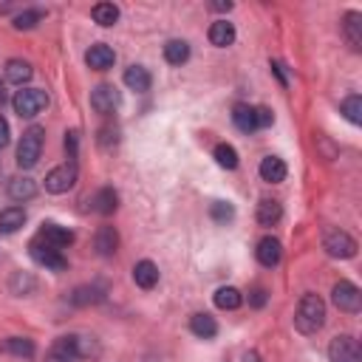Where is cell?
Segmentation results:
<instances>
[{"label": "cell", "instance_id": "1", "mask_svg": "<svg viewBox=\"0 0 362 362\" xmlns=\"http://www.w3.org/2000/svg\"><path fill=\"white\" fill-rule=\"evenodd\" d=\"M294 325L300 334H317L325 325V303L320 294H303L297 303Z\"/></svg>", "mask_w": 362, "mask_h": 362}, {"label": "cell", "instance_id": "2", "mask_svg": "<svg viewBox=\"0 0 362 362\" xmlns=\"http://www.w3.org/2000/svg\"><path fill=\"white\" fill-rule=\"evenodd\" d=\"M51 354H57L62 359H71V362L93 359V356H99V342L88 334H65L51 345Z\"/></svg>", "mask_w": 362, "mask_h": 362}, {"label": "cell", "instance_id": "3", "mask_svg": "<svg viewBox=\"0 0 362 362\" xmlns=\"http://www.w3.org/2000/svg\"><path fill=\"white\" fill-rule=\"evenodd\" d=\"M11 107H14V113L20 119H34V116H40L48 107V96L40 88H20L11 96Z\"/></svg>", "mask_w": 362, "mask_h": 362}, {"label": "cell", "instance_id": "4", "mask_svg": "<svg viewBox=\"0 0 362 362\" xmlns=\"http://www.w3.org/2000/svg\"><path fill=\"white\" fill-rule=\"evenodd\" d=\"M42 141H45V130L40 124H31L23 133L20 144H17V164L25 167V170H31L40 161V156H42Z\"/></svg>", "mask_w": 362, "mask_h": 362}, {"label": "cell", "instance_id": "5", "mask_svg": "<svg viewBox=\"0 0 362 362\" xmlns=\"http://www.w3.org/2000/svg\"><path fill=\"white\" fill-rule=\"evenodd\" d=\"M28 252H31V257H34L40 266H45L48 272H65V269H68V257H65L59 249L45 246V243L37 240V238L28 243Z\"/></svg>", "mask_w": 362, "mask_h": 362}, {"label": "cell", "instance_id": "6", "mask_svg": "<svg viewBox=\"0 0 362 362\" xmlns=\"http://www.w3.org/2000/svg\"><path fill=\"white\" fill-rule=\"evenodd\" d=\"M331 300H334V305H337L339 311H345V314H356V311L362 308V291H359L351 280H339V283L334 286V291H331Z\"/></svg>", "mask_w": 362, "mask_h": 362}, {"label": "cell", "instance_id": "7", "mask_svg": "<svg viewBox=\"0 0 362 362\" xmlns=\"http://www.w3.org/2000/svg\"><path fill=\"white\" fill-rule=\"evenodd\" d=\"M328 359L331 362H362V351H359V342L348 334H339L331 339L328 345Z\"/></svg>", "mask_w": 362, "mask_h": 362}, {"label": "cell", "instance_id": "8", "mask_svg": "<svg viewBox=\"0 0 362 362\" xmlns=\"http://www.w3.org/2000/svg\"><path fill=\"white\" fill-rule=\"evenodd\" d=\"M322 246H325V252L331 255V257H354L356 255V240L348 235V232H342V229H331V232H325V238H322Z\"/></svg>", "mask_w": 362, "mask_h": 362}, {"label": "cell", "instance_id": "9", "mask_svg": "<svg viewBox=\"0 0 362 362\" xmlns=\"http://www.w3.org/2000/svg\"><path fill=\"white\" fill-rule=\"evenodd\" d=\"M119 105H122V93H119L116 85H96V88L90 90V107H93L96 113L107 116V113H113Z\"/></svg>", "mask_w": 362, "mask_h": 362}, {"label": "cell", "instance_id": "10", "mask_svg": "<svg viewBox=\"0 0 362 362\" xmlns=\"http://www.w3.org/2000/svg\"><path fill=\"white\" fill-rule=\"evenodd\" d=\"M74 184H76V167H74V164H59V167H54V170L45 175V189L54 192V195L68 192Z\"/></svg>", "mask_w": 362, "mask_h": 362}, {"label": "cell", "instance_id": "11", "mask_svg": "<svg viewBox=\"0 0 362 362\" xmlns=\"http://www.w3.org/2000/svg\"><path fill=\"white\" fill-rule=\"evenodd\" d=\"M37 240H42L45 246H54V249H65L74 243V232L68 226H59V223H42L40 232H37Z\"/></svg>", "mask_w": 362, "mask_h": 362}, {"label": "cell", "instance_id": "12", "mask_svg": "<svg viewBox=\"0 0 362 362\" xmlns=\"http://www.w3.org/2000/svg\"><path fill=\"white\" fill-rule=\"evenodd\" d=\"M255 255H257V263H260V266H266V269H274V266L280 263V257H283L280 240H277V238H272V235L260 238V240H257V249H255Z\"/></svg>", "mask_w": 362, "mask_h": 362}, {"label": "cell", "instance_id": "13", "mask_svg": "<svg viewBox=\"0 0 362 362\" xmlns=\"http://www.w3.org/2000/svg\"><path fill=\"white\" fill-rule=\"evenodd\" d=\"M85 62H88L93 71H107V68H113V62H116V54H113V48H110V45H105V42H96V45H90V48H88V54H85Z\"/></svg>", "mask_w": 362, "mask_h": 362}, {"label": "cell", "instance_id": "14", "mask_svg": "<svg viewBox=\"0 0 362 362\" xmlns=\"http://www.w3.org/2000/svg\"><path fill=\"white\" fill-rule=\"evenodd\" d=\"M93 249L99 257H113L119 249V232L113 226H99V232L93 238Z\"/></svg>", "mask_w": 362, "mask_h": 362}, {"label": "cell", "instance_id": "15", "mask_svg": "<svg viewBox=\"0 0 362 362\" xmlns=\"http://www.w3.org/2000/svg\"><path fill=\"white\" fill-rule=\"evenodd\" d=\"M116 206H119V192H116L113 187H102V189H96V195L90 198V209H93L96 215H113Z\"/></svg>", "mask_w": 362, "mask_h": 362}, {"label": "cell", "instance_id": "16", "mask_svg": "<svg viewBox=\"0 0 362 362\" xmlns=\"http://www.w3.org/2000/svg\"><path fill=\"white\" fill-rule=\"evenodd\" d=\"M342 34H345V40H348V45H351L354 51L362 48V14H359V11H348V14H345V20H342Z\"/></svg>", "mask_w": 362, "mask_h": 362}, {"label": "cell", "instance_id": "17", "mask_svg": "<svg viewBox=\"0 0 362 362\" xmlns=\"http://www.w3.org/2000/svg\"><path fill=\"white\" fill-rule=\"evenodd\" d=\"M209 42L215 45V48H226V45H232L235 42V25L229 23V20H215L212 25H209Z\"/></svg>", "mask_w": 362, "mask_h": 362}, {"label": "cell", "instance_id": "18", "mask_svg": "<svg viewBox=\"0 0 362 362\" xmlns=\"http://www.w3.org/2000/svg\"><path fill=\"white\" fill-rule=\"evenodd\" d=\"M37 195V184L28 178V175H14L11 181H8V198L11 201H31Z\"/></svg>", "mask_w": 362, "mask_h": 362}, {"label": "cell", "instance_id": "19", "mask_svg": "<svg viewBox=\"0 0 362 362\" xmlns=\"http://www.w3.org/2000/svg\"><path fill=\"white\" fill-rule=\"evenodd\" d=\"M133 283L139 288H153L158 283V266L153 260H139L133 266Z\"/></svg>", "mask_w": 362, "mask_h": 362}, {"label": "cell", "instance_id": "20", "mask_svg": "<svg viewBox=\"0 0 362 362\" xmlns=\"http://www.w3.org/2000/svg\"><path fill=\"white\" fill-rule=\"evenodd\" d=\"M0 351L11 354V356H20V359H31L37 354V345L28 337H8L6 342H0Z\"/></svg>", "mask_w": 362, "mask_h": 362}, {"label": "cell", "instance_id": "21", "mask_svg": "<svg viewBox=\"0 0 362 362\" xmlns=\"http://www.w3.org/2000/svg\"><path fill=\"white\" fill-rule=\"evenodd\" d=\"M124 85H127L130 90H136V93H144V90H150L153 76H150L147 68H141V65H130V68L124 71Z\"/></svg>", "mask_w": 362, "mask_h": 362}, {"label": "cell", "instance_id": "22", "mask_svg": "<svg viewBox=\"0 0 362 362\" xmlns=\"http://www.w3.org/2000/svg\"><path fill=\"white\" fill-rule=\"evenodd\" d=\"M286 161L283 158H277V156H266L263 161H260V178L263 181H269V184H280L283 178H286Z\"/></svg>", "mask_w": 362, "mask_h": 362}, {"label": "cell", "instance_id": "23", "mask_svg": "<svg viewBox=\"0 0 362 362\" xmlns=\"http://www.w3.org/2000/svg\"><path fill=\"white\" fill-rule=\"evenodd\" d=\"M23 223H25V209L23 206H6L0 212V232L3 235H14Z\"/></svg>", "mask_w": 362, "mask_h": 362}, {"label": "cell", "instance_id": "24", "mask_svg": "<svg viewBox=\"0 0 362 362\" xmlns=\"http://www.w3.org/2000/svg\"><path fill=\"white\" fill-rule=\"evenodd\" d=\"M280 218H283V206H280V201L263 198V201L257 204V223H260V226H274Z\"/></svg>", "mask_w": 362, "mask_h": 362}, {"label": "cell", "instance_id": "25", "mask_svg": "<svg viewBox=\"0 0 362 362\" xmlns=\"http://www.w3.org/2000/svg\"><path fill=\"white\" fill-rule=\"evenodd\" d=\"M189 331H192L195 337H201V339H212V337L218 334V322H215V317H209V314H192V317H189Z\"/></svg>", "mask_w": 362, "mask_h": 362}, {"label": "cell", "instance_id": "26", "mask_svg": "<svg viewBox=\"0 0 362 362\" xmlns=\"http://www.w3.org/2000/svg\"><path fill=\"white\" fill-rule=\"evenodd\" d=\"M31 74H34V71H31V65H28L25 59H8V62H6V79H8L11 85H20V88H23V85L31 79Z\"/></svg>", "mask_w": 362, "mask_h": 362}, {"label": "cell", "instance_id": "27", "mask_svg": "<svg viewBox=\"0 0 362 362\" xmlns=\"http://www.w3.org/2000/svg\"><path fill=\"white\" fill-rule=\"evenodd\" d=\"M232 122H235V127L238 130H243V133H255L257 130V124H255V107L252 105H235L232 107Z\"/></svg>", "mask_w": 362, "mask_h": 362}, {"label": "cell", "instance_id": "28", "mask_svg": "<svg viewBox=\"0 0 362 362\" xmlns=\"http://www.w3.org/2000/svg\"><path fill=\"white\" fill-rule=\"evenodd\" d=\"M240 303H243V294H240L235 286H221V288L215 291V305L223 308V311H235Z\"/></svg>", "mask_w": 362, "mask_h": 362}, {"label": "cell", "instance_id": "29", "mask_svg": "<svg viewBox=\"0 0 362 362\" xmlns=\"http://www.w3.org/2000/svg\"><path fill=\"white\" fill-rule=\"evenodd\" d=\"M99 300H105V288L102 286H79L71 294L74 305H90V303H99Z\"/></svg>", "mask_w": 362, "mask_h": 362}, {"label": "cell", "instance_id": "30", "mask_svg": "<svg viewBox=\"0 0 362 362\" xmlns=\"http://www.w3.org/2000/svg\"><path fill=\"white\" fill-rule=\"evenodd\" d=\"M164 59H167L170 65H184V62L189 59V45H187L184 40H170V42L164 45Z\"/></svg>", "mask_w": 362, "mask_h": 362}, {"label": "cell", "instance_id": "31", "mask_svg": "<svg viewBox=\"0 0 362 362\" xmlns=\"http://www.w3.org/2000/svg\"><path fill=\"white\" fill-rule=\"evenodd\" d=\"M90 17H93V23H99V25H113L116 20H119V6H113V3H96L93 8H90Z\"/></svg>", "mask_w": 362, "mask_h": 362}, {"label": "cell", "instance_id": "32", "mask_svg": "<svg viewBox=\"0 0 362 362\" xmlns=\"http://www.w3.org/2000/svg\"><path fill=\"white\" fill-rule=\"evenodd\" d=\"M42 17H45L42 8H25V11H20V14L14 17V28H17V31H28V28H34Z\"/></svg>", "mask_w": 362, "mask_h": 362}, {"label": "cell", "instance_id": "33", "mask_svg": "<svg viewBox=\"0 0 362 362\" xmlns=\"http://www.w3.org/2000/svg\"><path fill=\"white\" fill-rule=\"evenodd\" d=\"M8 288H11V294L23 297V294H28V291L37 288V280H34L28 272H17V274L11 277V283H8Z\"/></svg>", "mask_w": 362, "mask_h": 362}, {"label": "cell", "instance_id": "34", "mask_svg": "<svg viewBox=\"0 0 362 362\" xmlns=\"http://www.w3.org/2000/svg\"><path fill=\"white\" fill-rule=\"evenodd\" d=\"M342 116L351 122V124H359L362 122V99L356 93H351L345 102H342Z\"/></svg>", "mask_w": 362, "mask_h": 362}, {"label": "cell", "instance_id": "35", "mask_svg": "<svg viewBox=\"0 0 362 362\" xmlns=\"http://www.w3.org/2000/svg\"><path fill=\"white\" fill-rule=\"evenodd\" d=\"M215 161L223 167V170H235L238 167V150L232 144H218L215 147Z\"/></svg>", "mask_w": 362, "mask_h": 362}, {"label": "cell", "instance_id": "36", "mask_svg": "<svg viewBox=\"0 0 362 362\" xmlns=\"http://www.w3.org/2000/svg\"><path fill=\"white\" fill-rule=\"evenodd\" d=\"M209 215H212V221H215V223H226V221H232V218H235V206H232V204H226V201H215V204L209 206Z\"/></svg>", "mask_w": 362, "mask_h": 362}, {"label": "cell", "instance_id": "37", "mask_svg": "<svg viewBox=\"0 0 362 362\" xmlns=\"http://www.w3.org/2000/svg\"><path fill=\"white\" fill-rule=\"evenodd\" d=\"M272 122H274V113L269 110V107H255V124H257V130L260 127H272Z\"/></svg>", "mask_w": 362, "mask_h": 362}, {"label": "cell", "instance_id": "38", "mask_svg": "<svg viewBox=\"0 0 362 362\" xmlns=\"http://www.w3.org/2000/svg\"><path fill=\"white\" fill-rule=\"evenodd\" d=\"M116 141H119V130H116V127H102V130H99V147L107 150V147H113Z\"/></svg>", "mask_w": 362, "mask_h": 362}, {"label": "cell", "instance_id": "39", "mask_svg": "<svg viewBox=\"0 0 362 362\" xmlns=\"http://www.w3.org/2000/svg\"><path fill=\"white\" fill-rule=\"evenodd\" d=\"M249 305H252V308H263V305H266V288H263V286H255V288L249 291Z\"/></svg>", "mask_w": 362, "mask_h": 362}, {"label": "cell", "instance_id": "40", "mask_svg": "<svg viewBox=\"0 0 362 362\" xmlns=\"http://www.w3.org/2000/svg\"><path fill=\"white\" fill-rule=\"evenodd\" d=\"M76 144H79V133H76V130H71V133L65 136V150H68V158H76Z\"/></svg>", "mask_w": 362, "mask_h": 362}, {"label": "cell", "instance_id": "41", "mask_svg": "<svg viewBox=\"0 0 362 362\" xmlns=\"http://www.w3.org/2000/svg\"><path fill=\"white\" fill-rule=\"evenodd\" d=\"M8 144V122L0 116V150Z\"/></svg>", "mask_w": 362, "mask_h": 362}, {"label": "cell", "instance_id": "42", "mask_svg": "<svg viewBox=\"0 0 362 362\" xmlns=\"http://www.w3.org/2000/svg\"><path fill=\"white\" fill-rule=\"evenodd\" d=\"M209 8H215V11H229L232 3H229V0H226V3H209Z\"/></svg>", "mask_w": 362, "mask_h": 362}, {"label": "cell", "instance_id": "43", "mask_svg": "<svg viewBox=\"0 0 362 362\" xmlns=\"http://www.w3.org/2000/svg\"><path fill=\"white\" fill-rule=\"evenodd\" d=\"M45 362H71V359H62V356H57V354H48Z\"/></svg>", "mask_w": 362, "mask_h": 362}, {"label": "cell", "instance_id": "44", "mask_svg": "<svg viewBox=\"0 0 362 362\" xmlns=\"http://www.w3.org/2000/svg\"><path fill=\"white\" fill-rule=\"evenodd\" d=\"M6 102V88H3V82H0V105Z\"/></svg>", "mask_w": 362, "mask_h": 362}]
</instances>
